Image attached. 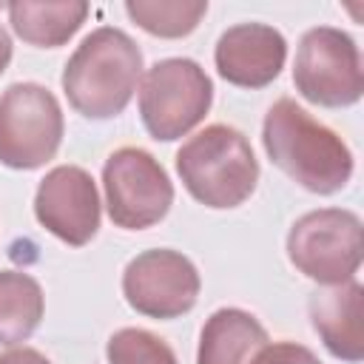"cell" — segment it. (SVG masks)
<instances>
[{
	"instance_id": "obj_13",
	"label": "cell",
	"mask_w": 364,
	"mask_h": 364,
	"mask_svg": "<svg viewBox=\"0 0 364 364\" xmlns=\"http://www.w3.org/2000/svg\"><path fill=\"white\" fill-rule=\"evenodd\" d=\"M267 341V330L253 313L242 307H219L202 324L196 364H250Z\"/></svg>"
},
{
	"instance_id": "obj_19",
	"label": "cell",
	"mask_w": 364,
	"mask_h": 364,
	"mask_svg": "<svg viewBox=\"0 0 364 364\" xmlns=\"http://www.w3.org/2000/svg\"><path fill=\"white\" fill-rule=\"evenodd\" d=\"M0 364H51V361L34 347H11L0 353Z\"/></svg>"
},
{
	"instance_id": "obj_6",
	"label": "cell",
	"mask_w": 364,
	"mask_h": 364,
	"mask_svg": "<svg viewBox=\"0 0 364 364\" xmlns=\"http://www.w3.org/2000/svg\"><path fill=\"white\" fill-rule=\"evenodd\" d=\"M65 119L57 97L40 82H11L0 94V165L43 168L57 156Z\"/></svg>"
},
{
	"instance_id": "obj_1",
	"label": "cell",
	"mask_w": 364,
	"mask_h": 364,
	"mask_svg": "<svg viewBox=\"0 0 364 364\" xmlns=\"http://www.w3.org/2000/svg\"><path fill=\"white\" fill-rule=\"evenodd\" d=\"M262 145L279 171L318 196L347 188L355 168L347 142L290 97H282L267 108Z\"/></svg>"
},
{
	"instance_id": "obj_10",
	"label": "cell",
	"mask_w": 364,
	"mask_h": 364,
	"mask_svg": "<svg viewBox=\"0 0 364 364\" xmlns=\"http://www.w3.org/2000/svg\"><path fill=\"white\" fill-rule=\"evenodd\" d=\"M100 193L94 176L80 165L51 168L34 193L37 222L71 247L88 245L100 230Z\"/></svg>"
},
{
	"instance_id": "obj_14",
	"label": "cell",
	"mask_w": 364,
	"mask_h": 364,
	"mask_svg": "<svg viewBox=\"0 0 364 364\" xmlns=\"http://www.w3.org/2000/svg\"><path fill=\"white\" fill-rule=\"evenodd\" d=\"M14 34L37 48L65 46L85 23L88 3L82 0H17L6 6Z\"/></svg>"
},
{
	"instance_id": "obj_8",
	"label": "cell",
	"mask_w": 364,
	"mask_h": 364,
	"mask_svg": "<svg viewBox=\"0 0 364 364\" xmlns=\"http://www.w3.org/2000/svg\"><path fill=\"white\" fill-rule=\"evenodd\" d=\"M105 210L122 230H145L165 219L173 205V182L145 148H117L102 165Z\"/></svg>"
},
{
	"instance_id": "obj_2",
	"label": "cell",
	"mask_w": 364,
	"mask_h": 364,
	"mask_svg": "<svg viewBox=\"0 0 364 364\" xmlns=\"http://www.w3.org/2000/svg\"><path fill=\"white\" fill-rule=\"evenodd\" d=\"M142 80V51L131 34L100 26L82 37L63 68L68 105L88 119L119 117Z\"/></svg>"
},
{
	"instance_id": "obj_17",
	"label": "cell",
	"mask_w": 364,
	"mask_h": 364,
	"mask_svg": "<svg viewBox=\"0 0 364 364\" xmlns=\"http://www.w3.org/2000/svg\"><path fill=\"white\" fill-rule=\"evenodd\" d=\"M108 364H179L165 338L142 327H122L105 344Z\"/></svg>"
},
{
	"instance_id": "obj_12",
	"label": "cell",
	"mask_w": 364,
	"mask_h": 364,
	"mask_svg": "<svg viewBox=\"0 0 364 364\" xmlns=\"http://www.w3.org/2000/svg\"><path fill=\"white\" fill-rule=\"evenodd\" d=\"M361 296L364 287L350 279L344 284H330L310 296V321L330 355L347 364L364 358V327H361Z\"/></svg>"
},
{
	"instance_id": "obj_20",
	"label": "cell",
	"mask_w": 364,
	"mask_h": 364,
	"mask_svg": "<svg viewBox=\"0 0 364 364\" xmlns=\"http://www.w3.org/2000/svg\"><path fill=\"white\" fill-rule=\"evenodd\" d=\"M9 63H11V37H9V31L0 26V74L9 68Z\"/></svg>"
},
{
	"instance_id": "obj_3",
	"label": "cell",
	"mask_w": 364,
	"mask_h": 364,
	"mask_svg": "<svg viewBox=\"0 0 364 364\" xmlns=\"http://www.w3.org/2000/svg\"><path fill=\"white\" fill-rule=\"evenodd\" d=\"M176 173L185 191L213 210L239 208L259 182V159L247 136L225 122H213L182 142Z\"/></svg>"
},
{
	"instance_id": "obj_11",
	"label": "cell",
	"mask_w": 364,
	"mask_h": 364,
	"mask_svg": "<svg viewBox=\"0 0 364 364\" xmlns=\"http://www.w3.org/2000/svg\"><path fill=\"white\" fill-rule=\"evenodd\" d=\"M287 60V40L267 23H236L216 40L213 63L225 82L236 88L270 85Z\"/></svg>"
},
{
	"instance_id": "obj_16",
	"label": "cell",
	"mask_w": 364,
	"mask_h": 364,
	"mask_svg": "<svg viewBox=\"0 0 364 364\" xmlns=\"http://www.w3.org/2000/svg\"><path fill=\"white\" fill-rule=\"evenodd\" d=\"M125 14L148 34L176 40L188 37L208 14V0H128Z\"/></svg>"
},
{
	"instance_id": "obj_5",
	"label": "cell",
	"mask_w": 364,
	"mask_h": 364,
	"mask_svg": "<svg viewBox=\"0 0 364 364\" xmlns=\"http://www.w3.org/2000/svg\"><path fill=\"white\" fill-rule=\"evenodd\" d=\"M361 253L364 228L361 219L347 208H318L290 225V264L324 287L355 279L361 267Z\"/></svg>"
},
{
	"instance_id": "obj_4",
	"label": "cell",
	"mask_w": 364,
	"mask_h": 364,
	"mask_svg": "<svg viewBox=\"0 0 364 364\" xmlns=\"http://www.w3.org/2000/svg\"><path fill=\"white\" fill-rule=\"evenodd\" d=\"M213 102V82L196 60L168 57L154 63L139 82V117L159 142L191 134Z\"/></svg>"
},
{
	"instance_id": "obj_18",
	"label": "cell",
	"mask_w": 364,
	"mask_h": 364,
	"mask_svg": "<svg viewBox=\"0 0 364 364\" xmlns=\"http://www.w3.org/2000/svg\"><path fill=\"white\" fill-rule=\"evenodd\" d=\"M250 364H321L318 355L296 341H267L253 358Z\"/></svg>"
},
{
	"instance_id": "obj_15",
	"label": "cell",
	"mask_w": 364,
	"mask_h": 364,
	"mask_svg": "<svg viewBox=\"0 0 364 364\" xmlns=\"http://www.w3.org/2000/svg\"><path fill=\"white\" fill-rule=\"evenodd\" d=\"M46 296L34 276L0 270V344L26 341L43 321Z\"/></svg>"
},
{
	"instance_id": "obj_7",
	"label": "cell",
	"mask_w": 364,
	"mask_h": 364,
	"mask_svg": "<svg viewBox=\"0 0 364 364\" xmlns=\"http://www.w3.org/2000/svg\"><path fill=\"white\" fill-rule=\"evenodd\" d=\"M296 91L321 108L355 105L364 94V71L355 40L333 26H316L301 34L293 60Z\"/></svg>"
},
{
	"instance_id": "obj_9",
	"label": "cell",
	"mask_w": 364,
	"mask_h": 364,
	"mask_svg": "<svg viewBox=\"0 0 364 364\" xmlns=\"http://www.w3.org/2000/svg\"><path fill=\"white\" fill-rule=\"evenodd\" d=\"M196 264L171 247H154L136 253L122 270V296L139 316L179 318L193 310L199 299Z\"/></svg>"
}]
</instances>
